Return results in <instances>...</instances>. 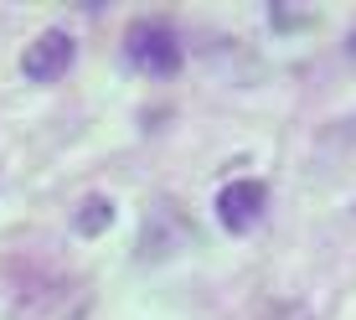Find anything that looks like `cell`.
<instances>
[{
	"mask_svg": "<svg viewBox=\"0 0 356 320\" xmlns=\"http://www.w3.org/2000/svg\"><path fill=\"white\" fill-rule=\"evenodd\" d=\"M108 223H114V202H104V196H88V202H83V212H78V227L83 238H98V232H104Z\"/></svg>",
	"mask_w": 356,
	"mask_h": 320,
	"instance_id": "4",
	"label": "cell"
},
{
	"mask_svg": "<svg viewBox=\"0 0 356 320\" xmlns=\"http://www.w3.org/2000/svg\"><path fill=\"white\" fill-rule=\"evenodd\" d=\"M124 52H129V63L140 72H150V78L181 72V42H176V31H170L165 21H134L129 36H124Z\"/></svg>",
	"mask_w": 356,
	"mask_h": 320,
	"instance_id": "1",
	"label": "cell"
},
{
	"mask_svg": "<svg viewBox=\"0 0 356 320\" xmlns=\"http://www.w3.org/2000/svg\"><path fill=\"white\" fill-rule=\"evenodd\" d=\"M264 207H268L264 181H232V186H222V196H217V217H222V227H232V232L253 227L264 217Z\"/></svg>",
	"mask_w": 356,
	"mask_h": 320,
	"instance_id": "3",
	"label": "cell"
},
{
	"mask_svg": "<svg viewBox=\"0 0 356 320\" xmlns=\"http://www.w3.org/2000/svg\"><path fill=\"white\" fill-rule=\"evenodd\" d=\"M72 57H78L72 36L52 26V31H42V36L26 47V57H21V72H26L31 83H57V78L72 67Z\"/></svg>",
	"mask_w": 356,
	"mask_h": 320,
	"instance_id": "2",
	"label": "cell"
}]
</instances>
